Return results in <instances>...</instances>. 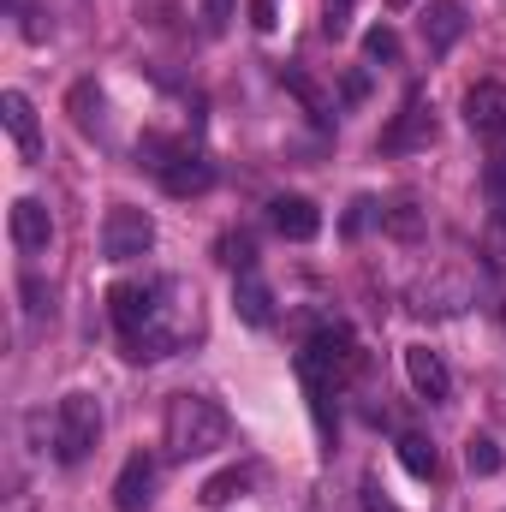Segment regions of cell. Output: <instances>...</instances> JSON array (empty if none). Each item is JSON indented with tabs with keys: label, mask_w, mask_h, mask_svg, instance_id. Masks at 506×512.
I'll return each mask as SVG.
<instances>
[{
	"label": "cell",
	"mask_w": 506,
	"mask_h": 512,
	"mask_svg": "<svg viewBox=\"0 0 506 512\" xmlns=\"http://www.w3.org/2000/svg\"><path fill=\"white\" fill-rule=\"evenodd\" d=\"M233 441V417H227V405L221 399H209V393H173L167 399V417H161V447H167V459H209V453H221Z\"/></svg>",
	"instance_id": "cell-1"
},
{
	"label": "cell",
	"mask_w": 506,
	"mask_h": 512,
	"mask_svg": "<svg viewBox=\"0 0 506 512\" xmlns=\"http://www.w3.org/2000/svg\"><path fill=\"white\" fill-rule=\"evenodd\" d=\"M358 370V340H352V328H316L310 340H304V352H298V382L310 393V405H316V417H322V429H328V399H334V387L346 382Z\"/></svg>",
	"instance_id": "cell-2"
},
{
	"label": "cell",
	"mask_w": 506,
	"mask_h": 512,
	"mask_svg": "<svg viewBox=\"0 0 506 512\" xmlns=\"http://www.w3.org/2000/svg\"><path fill=\"white\" fill-rule=\"evenodd\" d=\"M102 441V399L96 393H66L54 411V459L60 465H84Z\"/></svg>",
	"instance_id": "cell-3"
},
{
	"label": "cell",
	"mask_w": 506,
	"mask_h": 512,
	"mask_svg": "<svg viewBox=\"0 0 506 512\" xmlns=\"http://www.w3.org/2000/svg\"><path fill=\"white\" fill-rule=\"evenodd\" d=\"M173 286L179 280H167V274H143V280H120L114 292H108V316H114V328L120 334H137V328H149V322H161V298H173Z\"/></svg>",
	"instance_id": "cell-4"
},
{
	"label": "cell",
	"mask_w": 506,
	"mask_h": 512,
	"mask_svg": "<svg viewBox=\"0 0 506 512\" xmlns=\"http://www.w3.org/2000/svg\"><path fill=\"white\" fill-rule=\"evenodd\" d=\"M149 251H155V221L143 209H131V203L108 209V221H102V256L108 262H137V256H149Z\"/></svg>",
	"instance_id": "cell-5"
},
{
	"label": "cell",
	"mask_w": 506,
	"mask_h": 512,
	"mask_svg": "<svg viewBox=\"0 0 506 512\" xmlns=\"http://www.w3.org/2000/svg\"><path fill=\"white\" fill-rule=\"evenodd\" d=\"M6 233H12V245L24 256H48V245H54V215H48V203L18 197V203L6 209Z\"/></svg>",
	"instance_id": "cell-6"
},
{
	"label": "cell",
	"mask_w": 506,
	"mask_h": 512,
	"mask_svg": "<svg viewBox=\"0 0 506 512\" xmlns=\"http://www.w3.org/2000/svg\"><path fill=\"white\" fill-rule=\"evenodd\" d=\"M155 173H161V191H167V197H203V191L215 185V161H209V155H191V149L155 161Z\"/></svg>",
	"instance_id": "cell-7"
},
{
	"label": "cell",
	"mask_w": 506,
	"mask_h": 512,
	"mask_svg": "<svg viewBox=\"0 0 506 512\" xmlns=\"http://www.w3.org/2000/svg\"><path fill=\"white\" fill-rule=\"evenodd\" d=\"M435 143V108H423L417 96L393 114V126L381 131V149L387 155H405V149H429Z\"/></svg>",
	"instance_id": "cell-8"
},
{
	"label": "cell",
	"mask_w": 506,
	"mask_h": 512,
	"mask_svg": "<svg viewBox=\"0 0 506 512\" xmlns=\"http://www.w3.org/2000/svg\"><path fill=\"white\" fill-rule=\"evenodd\" d=\"M268 227H274L280 239H292V245H310V239L322 233V209H316L310 197H274V203H268Z\"/></svg>",
	"instance_id": "cell-9"
},
{
	"label": "cell",
	"mask_w": 506,
	"mask_h": 512,
	"mask_svg": "<svg viewBox=\"0 0 506 512\" xmlns=\"http://www.w3.org/2000/svg\"><path fill=\"white\" fill-rule=\"evenodd\" d=\"M0 126H6L12 149H18L24 161H36V155H42V126H36V108H30V96H24V90H6V96H0Z\"/></svg>",
	"instance_id": "cell-10"
},
{
	"label": "cell",
	"mask_w": 506,
	"mask_h": 512,
	"mask_svg": "<svg viewBox=\"0 0 506 512\" xmlns=\"http://www.w3.org/2000/svg\"><path fill=\"white\" fill-rule=\"evenodd\" d=\"M465 126L483 131V137H501L506 131V84L483 78V84L465 90Z\"/></svg>",
	"instance_id": "cell-11"
},
{
	"label": "cell",
	"mask_w": 506,
	"mask_h": 512,
	"mask_svg": "<svg viewBox=\"0 0 506 512\" xmlns=\"http://www.w3.org/2000/svg\"><path fill=\"white\" fill-rule=\"evenodd\" d=\"M417 24H423V42H429V54L441 60V54H453V42L465 36V6H459V0H429Z\"/></svg>",
	"instance_id": "cell-12"
},
{
	"label": "cell",
	"mask_w": 506,
	"mask_h": 512,
	"mask_svg": "<svg viewBox=\"0 0 506 512\" xmlns=\"http://www.w3.org/2000/svg\"><path fill=\"white\" fill-rule=\"evenodd\" d=\"M149 501H155V459L149 453H131L126 465H120V477H114V507L143 512Z\"/></svg>",
	"instance_id": "cell-13"
},
{
	"label": "cell",
	"mask_w": 506,
	"mask_h": 512,
	"mask_svg": "<svg viewBox=\"0 0 506 512\" xmlns=\"http://www.w3.org/2000/svg\"><path fill=\"white\" fill-rule=\"evenodd\" d=\"M405 376H411V387H417L429 405H441V399L453 393V376H447L441 352H429V346H405Z\"/></svg>",
	"instance_id": "cell-14"
},
{
	"label": "cell",
	"mask_w": 506,
	"mask_h": 512,
	"mask_svg": "<svg viewBox=\"0 0 506 512\" xmlns=\"http://www.w3.org/2000/svg\"><path fill=\"white\" fill-rule=\"evenodd\" d=\"M251 483H256L251 465H227V471H215V477L197 489V501H203V507H233L239 495H251Z\"/></svg>",
	"instance_id": "cell-15"
},
{
	"label": "cell",
	"mask_w": 506,
	"mask_h": 512,
	"mask_svg": "<svg viewBox=\"0 0 506 512\" xmlns=\"http://www.w3.org/2000/svg\"><path fill=\"white\" fill-rule=\"evenodd\" d=\"M233 310H239V322L268 328V322H274V292H268L256 274H239V286H233Z\"/></svg>",
	"instance_id": "cell-16"
},
{
	"label": "cell",
	"mask_w": 506,
	"mask_h": 512,
	"mask_svg": "<svg viewBox=\"0 0 506 512\" xmlns=\"http://www.w3.org/2000/svg\"><path fill=\"white\" fill-rule=\"evenodd\" d=\"M399 465H405L417 483H429V477L441 471V459H435V441H423V435H399Z\"/></svg>",
	"instance_id": "cell-17"
},
{
	"label": "cell",
	"mask_w": 506,
	"mask_h": 512,
	"mask_svg": "<svg viewBox=\"0 0 506 512\" xmlns=\"http://www.w3.org/2000/svg\"><path fill=\"white\" fill-rule=\"evenodd\" d=\"M465 465H471V477H495L501 471V447L489 435H471L465 441Z\"/></svg>",
	"instance_id": "cell-18"
},
{
	"label": "cell",
	"mask_w": 506,
	"mask_h": 512,
	"mask_svg": "<svg viewBox=\"0 0 506 512\" xmlns=\"http://www.w3.org/2000/svg\"><path fill=\"white\" fill-rule=\"evenodd\" d=\"M364 54L393 66V60H399V30H393V24H370V30H364Z\"/></svg>",
	"instance_id": "cell-19"
},
{
	"label": "cell",
	"mask_w": 506,
	"mask_h": 512,
	"mask_svg": "<svg viewBox=\"0 0 506 512\" xmlns=\"http://www.w3.org/2000/svg\"><path fill=\"white\" fill-rule=\"evenodd\" d=\"M221 262L227 268H239V274H251V262H256V245L239 233V239H221Z\"/></svg>",
	"instance_id": "cell-20"
},
{
	"label": "cell",
	"mask_w": 506,
	"mask_h": 512,
	"mask_svg": "<svg viewBox=\"0 0 506 512\" xmlns=\"http://www.w3.org/2000/svg\"><path fill=\"white\" fill-rule=\"evenodd\" d=\"M489 197H495V209H501V221H506V155L489 161Z\"/></svg>",
	"instance_id": "cell-21"
},
{
	"label": "cell",
	"mask_w": 506,
	"mask_h": 512,
	"mask_svg": "<svg viewBox=\"0 0 506 512\" xmlns=\"http://www.w3.org/2000/svg\"><path fill=\"white\" fill-rule=\"evenodd\" d=\"M387 227H393L399 239H411V233H417V215H411V203H399V209L387 215Z\"/></svg>",
	"instance_id": "cell-22"
},
{
	"label": "cell",
	"mask_w": 506,
	"mask_h": 512,
	"mask_svg": "<svg viewBox=\"0 0 506 512\" xmlns=\"http://www.w3.org/2000/svg\"><path fill=\"white\" fill-rule=\"evenodd\" d=\"M364 512H399V507H393V501L381 495L376 483H364Z\"/></svg>",
	"instance_id": "cell-23"
},
{
	"label": "cell",
	"mask_w": 506,
	"mask_h": 512,
	"mask_svg": "<svg viewBox=\"0 0 506 512\" xmlns=\"http://www.w3.org/2000/svg\"><path fill=\"white\" fill-rule=\"evenodd\" d=\"M251 18L256 30H274V0H251Z\"/></svg>",
	"instance_id": "cell-24"
},
{
	"label": "cell",
	"mask_w": 506,
	"mask_h": 512,
	"mask_svg": "<svg viewBox=\"0 0 506 512\" xmlns=\"http://www.w3.org/2000/svg\"><path fill=\"white\" fill-rule=\"evenodd\" d=\"M227 12H233V0H209V18L215 24H227Z\"/></svg>",
	"instance_id": "cell-25"
}]
</instances>
